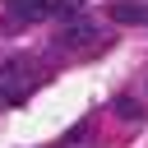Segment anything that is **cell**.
Wrapping results in <instances>:
<instances>
[{
    "label": "cell",
    "mask_w": 148,
    "mask_h": 148,
    "mask_svg": "<svg viewBox=\"0 0 148 148\" xmlns=\"http://www.w3.org/2000/svg\"><path fill=\"white\" fill-rule=\"evenodd\" d=\"M32 83H37V69H32L28 56H9V60H0V92H5V97H23Z\"/></svg>",
    "instance_id": "6da1fadb"
},
{
    "label": "cell",
    "mask_w": 148,
    "mask_h": 148,
    "mask_svg": "<svg viewBox=\"0 0 148 148\" xmlns=\"http://www.w3.org/2000/svg\"><path fill=\"white\" fill-rule=\"evenodd\" d=\"M111 18L116 23H148V9L134 0H120V5H111Z\"/></svg>",
    "instance_id": "277c9868"
},
{
    "label": "cell",
    "mask_w": 148,
    "mask_h": 148,
    "mask_svg": "<svg viewBox=\"0 0 148 148\" xmlns=\"http://www.w3.org/2000/svg\"><path fill=\"white\" fill-rule=\"evenodd\" d=\"M51 14H60V18H69V14H79V0H56V5H51Z\"/></svg>",
    "instance_id": "8992f818"
},
{
    "label": "cell",
    "mask_w": 148,
    "mask_h": 148,
    "mask_svg": "<svg viewBox=\"0 0 148 148\" xmlns=\"http://www.w3.org/2000/svg\"><path fill=\"white\" fill-rule=\"evenodd\" d=\"M102 42V28L92 23V18H83V14H69L65 23H60V32H56V46H65V51H74V46H97Z\"/></svg>",
    "instance_id": "7a4b0ae2"
},
{
    "label": "cell",
    "mask_w": 148,
    "mask_h": 148,
    "mask_svg": "<svg viewBox=\"0 0 148 148\" xmlns=\"http://www.w3.org/2000/svg\"><path fill=\"white\" fill-rule=\"evenodd\" d=\"M111 111H116L120 120H143V102H134V97H116Z\"/></svg>",
    "instance_id": "5b68a950"
},
{
    "label": "cell",
    "mask_w": 148,
    "mask_h": 148,
    "mask_svg": "<svg viewBox=\"0 0 148 148\" xmlns=\"http://www.w3.org/2000/svg\"><path fill=\"white\" fill-rule=\"evenodd\" d=\"M5 9H9V28H18V23H42L51 14V0H5Z\"/></svg>",
    "instance_id": "3957f363"
}]
</instances>
